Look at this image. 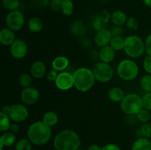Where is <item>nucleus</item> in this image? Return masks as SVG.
<instances>
[{"mask_svg":"<svg viewBox=\"0 0 151 150\" xmlns=\"http://www.w3.org/2000/svg\"><path fill=\"white\" fill-rule=\"evenodd\" d=\"M53 145L56 150H78L81 139L75 131L63 129L55 135Z\"/></svg>","mask_w":151,"mask_h":150,"instance_id":"obj_1","label":"nucleus"},{"mask_svg":"<svg viewBox=\"0 0 151 150\" xmlns=\"http://www.w3.org/2000/svg\"><path fill=\"white\" fill-rule=\"evenodd\" d=\"M52 137V129L42 121L33 122L27 129V138L37 146L47 144Z\"/></svg>","mask_w":151,"mask_h":150,"instance_id":"obj_2","label":"nucleus"},{"mask_svg":"<svg viewBox=\"0 0 151 150\" xmlns=\"http://www.w3.org/2000/svg\"><path fill=\"white\" fill-rule=\"evenodd\" d=\"M74 86L81 92H86L94 86L96 79L93 71L88 68L82 67L73 73Z\"/></svg>","mask_w":151,"mask_h":150,"instance_id":"obj_3","label":"nucleus"},{"mask_svg":"<svg viewBox=\"0 0 151 150\" xmlns=\"http://www.w3.org/2000/svg\"><path fill=\"white\" fill-rule=\"evenodd\" d=\"M124 51L131 58H139L145 51V42L137 35H130L125 38Z\"/></svg>","mask_w":151,"mask_h":150,"instance_id":"obj_4","label":"nucleus"},{"mask_svg":"<svg viewBox=\"0 0 151 150\" xmlns=\"http://www.w3.org/2000/svg\"><path fill=\"white\" fill-rule=\"evenodd\" d=\"M120 108L122 111L127 115H137L140 110L144 108L142 98L138 94H128L125 96L120 102Z\"/></svg>","mask_w":151,"mask_h":150,"instance_id":"obj_5","label":"nucleus"},{"mask_svg":"<svg viewBox=\"0 0 151 150\" xmlns=\"http://www.w3.org/2000/svg\"><path fill=\"white\" fill-rule=\"evenodd\" d=\"M117 74L125 81L134 80L139 74V66L135 61L125 59L119 62L116 69Z\"/></svg>","mask_w":151,"mask_h":150,"instance_id":"obj_6","label":"nucleus"},{"mask_svg":"<svg viewBox=\"0 0 151 150\" xmlns=\"http://www.w3.org/2000/svg\"><path fill=\"white\" fill-rule=\"evenodd\" d=\"M96 81L106 83L113 78L114 69L109 63L100 62L94 65L92 69Z\"/></svg>","mask_w":151,"mask_h":150,"instance_id":"obj_7","label":"nucleus"},{"mask_svg":"<svg viewBox=\"0 0 151 150\" xmlns=\"http://www.w3.org/2000/svg\"><path fill=\"white\" fill-rule=\"evenodd\" d=\"M25 18L21 10L10 11L5 18V24L7 28L13 31H19L24 25Z\"/></svg>","mask_w":151,"mask_h":150,"instance_id":"obj_8","label":"nucleus"},{"mask_svg":"<svg viewBox=\"0 0 151 150\" xmlns=\"http://www.w3.org/2000/svg\"><path fill=\"white\" fill-rule=\"evenodd\" d=\"M7 115L12 121L19 123L22 122L27 119L29 111L26 106L22 104H14L9 107Z\"/></svg>","mask_w":151,"mask_h":150,"instance_id":"obj_9","label":"nucleus"},{"mask_svg":"<svg viewBox=\"0 0 151 150\" xmlns=\"http://www.w3.org/2000/svg\"><path fill=\"white\" fill-rule=\"evenodd\" d=\"M20 98L23 104L26 105L35 104L40 99V92L35 87H28L22 89Z\"/></svg>","mask_w":151,"mask_h":150,"instance_id":"obj_10","label":"nucleus"},{"mask_svg":"<svg viewBox=\"0 0 151 150\" xmlns=\"http://www.w3.org/2000/svg\"><path fill=\"white\" fill-rule=\"evenodd\" d=\"M55 85L61 91H67L74 86L73 74L68 71H62L58 74Z\"/></svg>","mask_w":151,"mask_h":150,"instance_id":"obj_11","label":"nucleus"},{"mask_svg":"<svg viewBox=\"0 0 151 150\" xmlns=\"http://www.w3.org/2000/svg\"><path fill=\"white\" fill-rule=\"evenodd\" d=\"M10 54L14 58L21 60L26 57L27 54V45L24 40L18 38L10 47Z\"/></svg>","mask_w":151,"mask_h":150,"instance_id":"obj_12","label":"nucleus"},{"mask_svg":"<svg viewBox=\"0 0 151 150\" xmlns=\"http://www.w3.org/2000/svg\"><path fill=\"white\" fill-rule=\"evenodd\" d=\"M112 35L110 30L108 29H103L98 31L94 37V42L99 47H103L109 46L112 39Z\"/></svg>","mask_w":151,"mask_h":150,"instance_id":"obj_13","label":"nucleus"},{"mask_svg":"<svg viewBox=\"0 0 151 150\" xmlns=\"http://www.w3.org/2000/svg\"><path fill=\"white\" fill-rule=\"evenodd\" d=\"M47 74V66L44 62L37 60L32 63L30 67V74L32 77L40 79L44 76Z\"/></svg>","mask_w":151,"mask_h":150,"instance_id":"obj_14","label":"nucleus"},{"mask_svg":"<svg viewBox=\"0 0 151 150\" xmlns=\"http://www.w3.org/2000/svg\"><path fill=\"white\" fill-rule=\"evenodd\" d=\"M14 31L9 28H3L0 30V42L4 46H11L16 41Z\"/></svg>","mask_w":151,"mask_h":150,"instance_id":"obj_15","label":"nucleus"},{"mask_svg":"<svg viewBox=\"0 0 151 150\" xmlns=\"http://www.w3.org/2000/svg\"><path fill=\"white\" fill-rule=\"evenodd\" d=\"M115 50L110 45L106 46L100 48L99 51V57L101 60V62L106 63H110L115 58Z\"/></svg>","mask_w":151,"mask_h":150,"instance_id":"obj_16","label":"nucleus"},{"mask_svg":"<svg viewBox=\"0 0 151 150\" xmlns=\"http://www.w3.org/2000/svg\"><path fill=\"white\" fill-rule=\"evenodd\" d=\"M69 64V60L67 57L65 56H58L52 62V67L58 72H62L67 69Z\"/></svg>","mask_w":151,"mask_h":150,"instance_id":"obj_17","label":"nucleus"},{"mask_svg":"<svg viewBox=\"0 0 151 150\" xmlns=\"http://www.w3.org/2000/svg\"><path fill=\"white\" fill-rule=\"evenodd\" d=\"M128 20L126 14L122 10H115L111 15V21L116 26H123Z\"/></svg>","mask_w":151,"mask_h":150,"instance_id":"obj_18","label":"nucleus"},{"mask_svg":"<svg viewBox=\"0 0 151 150\" xmlns=\"http://www.w3.org/2000/svg\"><path fill=\"white\" fill-rule=\"evenodd\" d=\"M108 97L113 102H121L125 97V94L119 87H112L108 91Z\"/></svg>","mask_w":151,"mask_h":150,"instance_id":"obj_19","label":"nucleus"},{"mask_svg":"<svg viewBox=\"0 0 151 150\" xmlns=\"http://www.w3.org/2000/svg\"><path fill=\"white\" fill-rule=\"evenodd\" d=\"M131 150H151V141L145 137L138 138L133 144Z\"/></svg>","mask_w":151,"mask_h":150,"instance_id":"obj_20","label":"nucleus"},{"mask_svg":"<svg viewBox=\"0 0 151 150\" xmlns=\"http://www.w3.org/2000/svg\"><path fill=\"white\" fill-rule=\"evenodd\" d=\"M44 27V22L38 17H32L28 21L27 28L32 32H39Z\"/></svg>","mask_w":151,"mask_h":150,"instance_id":"obj_21","label":"nucleus"},{"mask_svg":"<svg viewBox=\"0 0 151 150\" xmlns=\"http://www.w3.org/2000/svg\"><path fill=\"white\" fill-rule=\"evenodd\" d=\"M70 30L74 35L82 36V35H85L86 32V25L83 23V21H76L71 24Z\"/></svg>","mask_w":151,"mask_h":150,"instance_id":"obj_22","label":"nucleus"},{"mask_svg":"<svg viewBox=\"0 0 151 150\" xmlns=\"http://www.w3.org/2000/svg\"><path fill=\"white\" fill-rule=\"evenodd\" d=\"M42 121L47 126L52 127V126L57 124V123L58 122V116L55 112L48 111L44 113Z\"/></svg>","mask_w":151,"mask_h":150,"instance_id":"obj_23","label":"nucleus"},{"mask_svg":"<svg viewBox=\"0 0 151 150\" xmlns=\"http://www.w3.org/2000/svg\"><path fill=\"white\" fill-rule=\"evenodd\" d=\"M16 137L14 133L11 132H5L2 134L1 136V144H2L4 146H11L13 144L16 143Z\"/></svg>","mask_w":151,"mask_h":150,"instance_id":"obj_24","label":"nucleus"},{"mask_svg":"<svg viewBox=\"0 0 151 150\" xmlns=\"http://www.w3.org/2000/svg\"><path fill=\"white\" fill-rule=\"evenodd\" d=\"M0 118H1V121H0V131L2 132H7L10 129V126L11 125L10 121L11 119H10L7 113H4L3 112H0Z\"/></svg>","mask_w":151,"mask_h":150,"instance_id":"obj_25","label":"nucleus"},{"mask_svg":"<svg viewBox=\"0 0 151 150\" xmlns=\"http://www.w3.org/2000/svg\"><path fill=\"white\" fill-rule=\"evenodd\" d=\"M15 150H32V143L28 138H21L16 143Z\"/></svg>","mask_w":151,"mask_h":150,"instance_id":"obj_26","label":"nucleus"},{"mask_svg":"<svg viewBox=\"0 0 151 150\" xmlns=\"http://www.w3.org/2000/svg\"><path fill=\"white\" fill-rule=\"evenodd\" d=\"M109 45L115 51H120V50L124 49L125 39L122 37H113Z\"/></svg>","mask_w":151,"mask_h":150,"instance_id":"obj_27","label":"nucleus"},{"mask_svg":"<svg viewBox=\"0 0 151 150\" xmlns=\"http://www.w3.org/2000/svg\"><path fill=\"white\" fill-rule=\"evenodd\" d=\"M74 10V4L72 0H63L61 5V11L63 15L69 16Z\"/></svg>","mask_w":151,"mask_h":150,"instance_id":"obj_28","label":"nucleus"},{"mask_svg":"<svg viewBox=\"0 0 151 150\" xmlns=\"http://www.w3.org/2000/svg\"><path fill=\"white\" fill-rule=\"evenodd\" d=\"M19 82L21 86L23 87V88L30 87L32 82V75L27 73L22 74L19 77Z\"/></svg>","mask_w":151,"mask_h":150,"instance_id":"obj_29","label":"nucleus"},{"mask_svg":"<svg viewBox=\"0 0 151 150\" xmlns=\"http://www.w3.org/2000/svg\"><path fill=\"white\" fill-rule=\"evenodd\" d=\"M140 86L147 93L151 92V74H147L141 78Z\"/></svg>","mask_w":151,"mask_h":150,"instance_id":"obj_30","label":"nucleus"},{"mask_svg":"<svg viewBox=\"0 0 151 150\" xmlns=\"http://www.w3.org/2000/svg\"><path fill=\"white\" fill-rule=\"evenodd\" d=\"M106 25H107V22L105 21L100 16H97L93 19L92 26L97 32L101 29H106Z\"/></svg>","mask_w":151,"mask_h":150,"instance_id":"obj_31","label":"nucleus"},{"mask_svg":"<svg viewBox=\"0 0 151 150\" xmlns=\"http://www.w3.org/2000/svg\"><path fill=\"white\" fill-rule=\"evenodd\" d=\"M2 4L6 10L9 11L18 10L20 5L19 0H2Z\"/></svg>","mask_w":151,"mask_h":150,"instance_id":"obj_32","label":"nucleus"},{"mask_svg":"<svg viewBox=\"0 0 151 150\" xmlns=\"http://www.w3.org/2000/svg\"><path fill=\"white\" fill-rule=\"evenodd\" d=\"M137 117L138 120L142 123H147L151 120V113L149 112V110L143 108L142 110L139 112L138 114L137 115Z\"/></svg>","mask_w":151,"mask_h":150,"instance_id":"obj_33","label":"nucleus"},{"mask_svg":"<svg viewBox=\"0 0 151 150\" xmlns=\"http://www.w3.org/2000/svg\"><path fill=\"white\" fill-rule=\"evenodd\" d=\"M140 132L145 138H151V123H144L140 127Z\"/></svg>","mask_w":151,"mask_h":150,"instance_id":"obj_34","label":"nucleus"},{"mask_svg":"<svg viewBox=\"0 0 151 150\" xmlns=\"http://www.w3.org/2000/svg\"><path fill=\"white\" fill-rule=\"evenodd\" d=\"M125 24H126L127 27H128L130 30L132 31L137 30V29H139V21L134 17H130L129 19H128Z\"/></svg>","mask_w":151,"mask_h":150,"instance_id":"obj_35","label":"nucleus"},{"mask_svg":"<svg viewBox=\"0 0 151 150\" xmlns=\"http://www.w3.org/2000/svg\"><path fill=\"white\" fill-rule=\"evenodd\" d=\"M111 33L112 37H122L124 33V29L122 26H116L114 25L113 26L109 29Z\"/></svg>","mask_w":151,"mask_h":150,"instance_id":"obj_36","label":"nucleus"},{"mask_svg":"<svg viewBox=\"0 0 151 150\" xmlns=\"http://www.w3.org/2000/svg\"><path fill=\"white\" fill-rule=\"evenodd\" d=\"M143 107L147 110H151V92L146 93L142 97Z\"/></svg>","mask_w":151,"mask_h":150,"instance_id":"obj_37","label":"nucleus"},{"mask_svg":"<svg viewBox=\"0 0 151 150\" xmlns=\"http://www.w3.org/2000/svg\"><path fill=\"white\" fill-rule=\"evenodd\" d=\"M63 0H51L50 1V7L55 12H58L61 10V5Z\"/></svg>","mask_w":151,"mask_h":150,"instance_id":"obj_38","label":"nucleus"},{"mask_svg":"<svg viewBox=\"0 0 151 150\" xmlns=\"http://www.w3.org/2000/svg\"><path fill=\"white\" fill-rule=\"evenodd\" d=\"M143 68L147 74H151V57L147 56L143 61Z\"/></svg>","mask_w":151,"mask_h":150,"instance_id":"obj_39","label":"nucleus"},{"mask_svg":"<svg viewBox=\"0 0 151 150\" xmlns=\"http://www.w3.org/2000/svg\"><path fill=\"white\" fill-rule=\"evenodd\" d=\"M145 45L146 54H147V56L151 57V33L147 35V37L146 38Z\"/></svg>","mask_w":151,"mask_h":150,"instance_id":"obj_40","label":"nucleus"},{"mask_svg":"<svg viewBox=\"0 0 151 150\" xmlns=\"http://www.w3.org/2000/svg\"><path fill=\"white\" fill-rule=\"evenodd\" d=\"M58 73L57 71L54 70V69H51L50 71H49L48 73L47 74V79H48L50 82H55L56 80L58 77Z\"/></svg>","mask_w":151,"mask_h":150,"instance_id":"obj_41","label":"nucleus"},{"mask_svg":"<svg viewBox=\"0 0 151 150\" xmlns=\"http://www.w3.org/2000/svg\"><path fill=\"white\" fill-rule=\"evenodd\" d=\"M102 150H121V149L116 144H108L102 147Z\"/></svg>","mask_w":151,"mask_h":150,"instance_id":"obj_42","label":"nucleus"},{"mask_svg":"<svg viewBox=\"0 0 151 150\" xmlns=\"http://www.w3.org/2000/svg\"><path fill=\"white\" fill-rule=\"evenodd\" d=\"M111 14H110V13H109L108 10H104L102 12L101 14H100V16H101V18L105 21L108 23V21H109V20H111Z\"/></svg>","mask_w":151,"mask_h":150,"instance_id":"obj_43","label":"nucleus"},{"mask_svg":"<svg viewBox=\"0 0 151 150\" xmlns=\"http://www.w3.org/2000/svg\"><path fill=\"white\" fill-rule=\"evenodd\" d=\"M9 131L13 132V133L16 134L17 132H19V126L16 123V122H15V123H12L10 126V129H9Z\"/></svg>","mask_w":151,"mask_h":150,"instance_id":"obj_44","label":"nucleus"},{"mask_svg":"<svg viewBox=\"0 0 151 150\" xmlns=\"http://www.w3.org/2000/svg\"><path fill=\"white\" fill-rule=\"evenodd\" d=\"M88 150H102V147L97 144H91L88 146Z\"/></svg>","mask_w":151,"mask_h":150,"instance_id":"obj_45","label":"nucleus"},{"mask_svg":"<svg viewBox=\"0 0 151 150\" xmlns=\"http://www.w3.org/2000/svg\"><path fill=\"white\" fill-rule=\"evenodd\" d=\"M40 2H41V6H43V7H46L49 4H50V2H49V0H41Z\"/></svg>","mask_w":151,"mask_h":150,"instance_id":"obj_46","label":"nucleus"},{"mask_svg":"<svg viewBox=\"0 0 151 150\" xmlns=\"http://www.w3.org/2000/svg\"><path fill=\"white\" fill-rule=\"evenodd\" d=\"M143 1L146 6L151 7V0H143Z\"/></svg>","mask_w":151,"mask_h":150,"instance_id":"obj_47","label":"nucleus"},{"mask_svg":"<svg viewBox=\"0 0 151 150\" xmlns=\"http://www.w3.org/2000/svg\"><path fill=\"white\" fill-rule=\"evenodd\" d=\"M34 1H41V0H34Z\"/></svg>","mask_w":151,"mask_h":150,"instance_id":"obj_48","label":"nucleus"}]
</instances>
